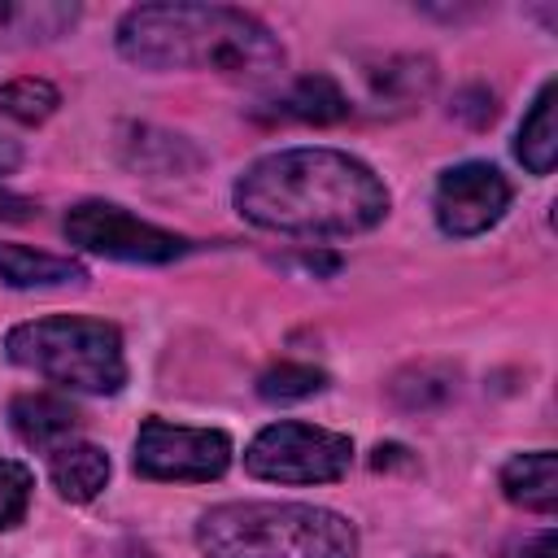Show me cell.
Listing matches in <instances>:
<instances>
[{"instance_id":"1","label":"cell","mask_w":558,"mask_h":558,"mask_svg":"<svg viewBox=\"0 0 558 558\" xmlns=\"http://www.w3.org/2000/svg\"><path fill=\"white\" fill-rule=\"evenodd\" d=\"M231 201L240 218L279 235H357L388 214L384 179L340 148L266 153L235 179Z\"/></svg>"},{"instance_id":"2","label":"cell","mask_w":558,"mask_h":558,"mask_svg":"<svg viewBox=\"0 0 558 558\" xmlns=\"http://www.w3.org/2000/svg\"><path fill=\"white\" fill-rule=\"evenodd\" d=\"M118 52L140 70H214L266 78L283 65L275 31L231 4H135L118 22Z\"/></svg>"},{"instance_id":"3","label":"cell","mask_w":558,"mask_h":558,"mask_svg":"<svg viewBox=\"0 0 558 558\" xmlns=\"http://www.w3.org/2000/svg\"><path fill=\"white\" fill-rule=\"evenodd\" d=\"M205 558H353L357 527L310 501H227L196 519Z\"/></svg>"},{"instance_id":"4","label":"cell","mask_w":558,"mask_h":558,"mask_svg":"<svg viewBox=\"0 0 558 558\" xmlns=\"http://www.w3.org/2000/svg\"><path fill=\"white\" fill-rule=\"evenodd\" d=\"M4 349H9V362H17L70 392L109 397L126 384L122 331L105 318H83V314L31 318L4 336Z\"/></svg>"},{"instance_id":"5","label":"cell","mask_w":558,"mask_h":558,"mask_svg":"<svg viewBox=\"0 0 558 558\" xmlns=\"http://www.w3.org/2000/svg\"><path fill=\"white\" fill-rule=\"evenodd\" d=\"M353 440L314 423H270L244 449V471L266 484H331L349 471Z\"/></svg>"},{"instance_id":"6","label":"cell","mask_w":558,"mask_h":558,"mask_svg":"<svg viewBox=\"0 0 558 558\" xmlns=\"http://www.w3.org/2000/svg\"><path fill=\"white\" fill-rule=\"evenodd\" d=\"M65 240L78 244L83 253H100L113 262H144V266L174 262L192 248L183 235L157 222H144L113 201H78L65 214Z\"/></svg>"},{"instance_id":"7","label":"cell","mask_w":558,"mask_h":558,"mask_svg":"<svg viewBox=\"0 0 558 558\" xmlns=\"http://www.w3.org/2000/svg\"><path fill=\"white\" fill-rule=\"evenodd\" d=\"M231 436L218 427H179L148 418L135 432V471L144 480H218L231 466Z\"/></svg>"},{"instance_id":"8","label":"cell","mask_w":558,"mask_h":558,"mask_svg":"<svg viewBox=\"0 0 558 558\" xmlns=\"http://www.w3.org/2000/svg\"><path fill=\"white\" fill-rule=\"evenodd\" d=\"M432 209H436V222L445 235L471 240L501 222V214L510 209V183L488 161H462L440 174Z\"/></svg>"},{"instance_id":"9","label":"cell","mask_w":558,"mask_h":558,"mask_svg":"<svg viewBox=\"0 0 558 558\" xmlns=\"http://www.w3.org/2000/svg\"><path fill=\"white\" fill-rule=\"evenodd\" d=\"M9 423L31 449H61L78 432V410L57 392H22L9 401Z\"/></svg>"},{"instance_id":"10","label":"cell","mask_w":558,"mask_h":558,"mask_svg":"<svg viewBox=\"0 0 558 558\" xmlns=\"http://www.w3.org/2000/svg\"><path fill=\"white\" fill-rule=\"evenodd\" d=\"M501 493H506V501H514L532 514H554L558 510V453L554 449L514 453L501 466Z\"/></svg>"},{"instance_id":"11","label":"cell","mask_w":558,"mask_h":558,"mask_svg":"<svg viewBox=\"0 0 558 558\" xmlns=\"http://www.w3.org/2000/svg\"><path fill=\"white\" fill-rule=\"evenodd\" d=\"M270 118L327 126V122L349 118V96L340 92V83H336L331 74H305V78L288 83V87L270 100Z\"/></svg>"},{"instance_id":"12","label":"cell","mask_w":558,"mask_h":558,"mask_svg":"<svg viewBox=\"0 0 558 558\" xmlns=\"http://www.w3.org/2000/svg\"><path fill=\"white\" fill-rule=\"evenodd\" d=\"M48 475H52V488L65 501L83 506V501H92L105 488V480H109V453L100 445H92V440H65L61 449L48 453Z\"/></svg>"},{"instance_id":"13","label":"cell","mask_w":558,"mask_h":558,"mask_svg":"<svg viewBox=\"0 0 558 558\" xmlns=\"http://www.w3.org/2000/svg\"><path fill=\"white\" fill-rule=\"evenodd\" d=\"M87 270L74 257L39 253L26 244H0V283L9 288H61V283H83Z\"/></svg>"},{"instance_id":"14","label":"cell","mask_w":558,"mask_h":558,"mask_svg":"<svg viewBox=\"0 0 558 558\" xmlns=\"http://www.w3.org/2000/svg\"><path fill=\"white\" fill-rule=\"evenodd\" d=\"M554 96H558V83L549 78L532 109L523 113V126H519V140H514V153L519 161L532 170V174H549L554 161H558V126H554Z\"/></svg>"},{"instance_id":"15","label":"cell","mask_w":558,"mask_h":558,"mask_svg":"<svg viewBox=\"0 0 558 558\" xmlns=\"http://www.w3.org/2000/svg\"><path fill=\"white\" fill-rule=\"evenodd\" d=\"M183 157H201L183 135H170V131H153V126H131V140H122V157L140 170H153V174H179L187 170Z\"/></svg>"},{"instance_id":"16","label":"cell","mask_w":558,"mask_h":558,"mask_svg":"<svg viewBox=\"0 0 558 558\" xmlns=\"http://www.w3.org/2000/svg\"><path fill=\"white\" fill-rule=\"evenodd\" d=\"M57 105H61V92H57L48 78L22 74V78L0 83V113H4V118H13V122L35 126V122L52 118V113H57Z\"/></svg>"},{"instance_id":"17","label":"cell","mask_w":558,"mask_h":558,"mask_svg":"<svg viewBox=\"0 0 558 558\" xmlns=\"http://www.w3.org/2000/svg\"><path fill=\"white\" fill-rule=\"evenodd\" d=\"M318 388H327V371L310 362H275L257 375V392L266 401H301V397H314Z\"/></svg>"},{"instance_id":"18","label":"cell","mask_w":558,"mask_h":558,"mask_svg":"<svg viewBox=\"0 0 558 558\" xmlns=\"http://www.w3.org/2000/svg\"><path fill=\"white\" fill-rule=\"evenodd\" d=\"M449 392H453V375L449 371H436V366H414V371H405V375L392 379V397L405 410H427V405L445 401Z\"/></svg>"},{"instance_id":"19","label":"cell","mask_w":558,"mask_h":558,"mask_svg":"<svg viewBox=\"0 0 558 558\" xmlns=\"http://www.w3.org/2000/svg\"><path fill=\"white\" fill-rule=\"evenodd\" d=\"M31 471L13 458H0V532L4 527H17L26 519V506H31Z\"/></svg>"},{"instance_id":"20","label":"cell","mask_w":558,"mask_h":558,"mask_svg":"<svg viewBox=\"0 0 558 558\" xmlns=\"http://www.w3.org/2000/svg\"><path fill=\"white\" fill-rule=\"evenodd\" d=\"M519 558H558V549H554V527H541L536 536H527L523 549H519Z\"/></svg>"},{"instance_id":"21","label":"cell","mask_w":558,"mask_h":558,"mask_svg":"<svg viewBox=\"0 0 558 558\" xmlns=\"http://www.w3.org/2000/svg\"><path fill=\"white\" fill-rule=\"evenodd\" d=\"M26 214H31V201H22V196L0 187V218H26Z\"/></svg>"},{"instance_id":"22","label":"cell","mask_w":558,"mask_h":558,"mask_svg":"<svg viewBox=\"0 0 558 558\" xmlns=\"http://www.w3.org/2000/svg\"><path fill=\"white\" fill-rule=\"evenodd\" d=\"M17 161H22V148H17V140L0 135V174H9V170H13Z\"/></svg>"},{"instance_id":"23","label":"cell","mask_w":558,"mask_h":558,"mask_svg":"<svg viewBox=\"0 0 558 558\" xmlns=\"http://www.w3.org/2000/svg\"><path fill=\"white\" fill-rule=\"evenodd\" d=\"M126 558H153V554H148V549H131Z\"/></svg>"}]
</instances>
